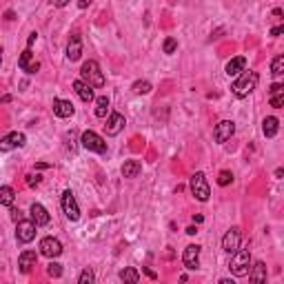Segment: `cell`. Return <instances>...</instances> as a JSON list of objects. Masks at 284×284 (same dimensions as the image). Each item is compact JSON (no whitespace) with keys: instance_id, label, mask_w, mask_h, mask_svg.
<instances>
[{"instance_id":"74e56055","label":"cell","mask_w":284,"mask_h":284,"mask_svg":"<svg viewBox=\"0 0 284 284\" xmlns=\"http://www.w3.org/2000/svg\"><path fill=\"white\" fill-rule=\"evenodd\" d=\"M282 31H284V27H273V29H271V36H280Z\"/></svg>"},{"instance_id":"30bf717a","label":"cell","mask_w":284,"mask_h":284,"mask_svg":"<svg viewBox=\"0 0 284 284\" xmlns=\"http://www.w3.org/2000/svg\"><path fill=\"white\" fill-rule=\"evenodd\" d=\"M40 253L44 258H58L60 253H63V244L60 240H55V238H42L40 240Z\"/></svg>"},{"instance_id":"52a82bcc","label":"cell","mask_w":284,"mask_h":284,"mask_svg":"<svg viewBox=\"0 0 284 284\" xmlns=\"http://www.w3.org/2000/svg\"><path fill=\"white\" fill-rule=\"evenodd\" d=\"M27 144V138H25V133H20V131H11L7 133V136L0 140V153H9L11 149H16V147H25Z\"/></svg>"},{"instance_id":"8d00e7d4","label":"cell","mask_w":284,"mask_h":284,"mask_svg":"<svg viewBox=\"0 0 284 284\" xmlns=\"http://www.w3.org/2000/svg\"><path fill=\"white\" fill-rule=\"evenodd\" d=\"M11 218H14L16 222H18V220H20V211H18V209H14V207H11Z\"/></svg>"},{"instance_id":"6da1fadb","label":"cell","mask_w":284,"mask_h":284,"mask_svg":"<svg viewBox=\"0 0 284 284\" xmlns=\"http://www.w3.org/2000/svg\"><path fill=\"white\" fill-rule=\"evenodd\" d=\"M258 80H260V76L255 74V71H247V69H244L242 76L238 78L236 82H233L231 89H233V93H236L238 98H247L249 93H251L253 89L258 87Z\"/></svg>"},{"instance_id":"f1b7e54d","label":"cell","mask_w":284,"mask_h":284,"mask_svg":"<svg viewBox=\"0 0 284 284\" xmlns=\"http://www.w3.org/2000/svg\"><path fill=\"white\" fill-rule=\"evenodd\" d=\"M133 93H149L151 91V82H147V80H138V82H133Z\"/></svg>"},{"instance_id":"1f68e13d","label":"cell","mask_w":284,"mask_h":284,"mask_svg":"<svg viewBox=\"0 0 284 284\" xmlns=\"http://www.w3.org/2000/svg\"><path fill=\"white\" fill-rule=\"evenodd\" d=\"M231 182H233L231 171H220V176H218V185H220V187H226V185H231Z\"/></svg>"},{"instance_id":"9c48e42d","label":"cell","mask_w":284,"mask_h":284,"mask_svg":"<svg viewBox=\"0 0 284 284\" xmlns=\"http://www.w3.org/2000/svg\"><path fill=\"white\" fill-rule=\"evenodd\" d=\"M16 238H18L20 242L29 244L33 238H36V224H33V220H18L16 222Z\"/></svg>"},{"instance_id":"277c9868","label":"cell","mask_w":284,"mask_h":284,"mask_svg":"<svg viewBox=\"0 0 284 284\" xmlns=\"http://www.w3.org/2000/svg\"><path fill=\"white\" fill-rule=\"evenodd\" d=\"M80 142L87 151H93V153H107V142L104 138H100L96 131H85L80 136Z\"/></svg>"},{"instance_id":"5b68a950","label":"cell","mask_w":284,"mask_h":284,"mask_svg":"<svg viewBox=\"0 0 284 284\" xmlns=\"http://www.w3.org/2000/svg\"><path fill=\"white\" fill-rule=\"evenodd\" d=\"M191 193L196 196V200L200 202H207L211 191H209V185H207V178H204L202 171H196V174L191 176Z\"/></svg>"},{"instance_id":"ab89813d","label":"cell","mask_w":284,"mask_h":284,"mask_svg":"<svg viewBox=\"0 0 284 284\" xmlns=\"http://www.w3.org/2000/svg\"><path fill=\"white\" fill-rule=\"evenodd\" d=\"M0 63H3V49H0Z\"/></svg>"},{"instance_id":"8fae6325","label":"cell","mask_w":284,"mask_h":284,"mask_svg":"<svg viewBox=\"0 0 284 284\" xmlns=\"http://www.w3.org/2000/svg\"><path fill=\"white\" fill-rule=\"evenodd\" d=\"M182 262L189 271H196L200 269V247L198 244H189L185 249V255H182Z\"/></svg>"},{"instance_id":"4dcf8cb0","label":"cell","mask_w":284,"mask_h":284,"mask_svg":"<svg viewBox=\"0 0 284 284\" xmlns=\"http://www.w3.org/2000/svg\"><path fill=\"white\" fill-rule=\"evenodd\" d=\"M47 275L49 277H60L63 275V266H60L58 262H49L47 264Z\"/></svg>"},{"instance_id":"f35d334b","label":"cell","mask_w":284,"mask_h":284,"mask_svg":"<svg viewBox=\"0 0 284 284\" xmlns=\"http://www.w3.org/2000/svg\"><path fill=\"white\" fill-rule=\"evenodd\" d=\"M187 233H189V236H196V233H198V229H196V226H189V229H187Z\"/></svg>"},{"instance_id":"2e32d148","label":"cell","mask_w":284,"mask_h":284,"mask_svg":"<svg viewBox=\"0 0 284 284\" xmlns=\"http://www.w3.org/2000/svg\"><path fill=\"white\" fill-rule=\"evenodd\" d=\"M38 262V253L36 251H22L18 258V266H20V273H29V271L36 266Z\"/></svg>"},{"instance_id":"d590c367","label":"cell","mask_w":284,"mask_h":284,"mask_svg":"<svg viewBox=\"0 0 284 284\" xmlns=\"http://www.w3.org/2000/svg\"><path fill=\"white\" fill-rule=\"evenodd\" d=\"M91 3H93V0H78V7H80V9H87Z\"/></svg>"},{"instance_id":"d6986e66","label":"cell","mask_w":284,"mask_h":284,"mask_svg":"<svg viewBox=\"0 0 284 284\" xmlns=\"http://www.w3.org/2000/svg\"><path fill=\"white\" fill-rule=\"evenodd\" d=\"M80 55H82V40L76 33V36H71V42H69V47H67V58H69L71 63H76Z\"/></svg>"},{"instance_id":"ba28073f","label":"cell","mask_w":284,"mask_h":284,"mask_svg":"<svg viewBox=\"0 0 284 284\" xmlns=\"http://www.w3.org/2000/svg\"><path fill=\"white\" fill-rule=\"evenodd\" d=\"M242 244V231L238 229V226H231L229 231H226V236L222 238V249H224L226 253H236L238 249H240Z\"/></svg>"},{"instance_id":"e0dca14e","label":"cell","mask_w":284,"mask_h":284,"mask_svg":"<svg viewBox=\"0 0 284 284\" xmlns=\"http://www.w3.org/2000/svg\"><path fill=\"white\" fill-rule=\"evenodd\" d=\"M74 104L69 102V100H63V98H55L53 100V113L58 116V118H71L74 116Z\"/></svg>"},{"instance_id":"d6a6232c","label":"cell","mask_w":284,"mask_h":284,"mask_svg":"<svg viewBox=\"0 0 284 284\" xmlns=\"http://www.w3.org/2000/svg\"><path fill=\"white\" fill-rule=\"evenodd\" d=\"M178 49V40L176 38H166L164 40V53H176Z\"/></svg>"},{"instance_id":"5bb4252c","label":"cell","mask_w":284,"mask_h":284,"mask_svg":"<svg viewBox=\"0 0 284 284\" xmlns=\"http://www.w3.org/2000/svg\"><path fill=\"white\" fill-rule=\"evenodd\" d=\"M18 67L22 71H27V74H38V69H40V65L36 63V60L31 58V49L27 47L25 51L20 53V58H18Z\"/></svg>"},{"instance_id":"836d02e7","label":"cell","mask_w":284,"mask_h":284,"mask_svg":"<svg viewBox=\"0 0 284 284\" xmlns=\"http://www.w3.org/2000/svg\"><path fill=\"white\" fill-rule=\"evenodd\" d=\"M27 185H29V187H38V185H40V176H33V174H29V176H27Z\"/></svg>"},{"instance_id":"ffe728a7","label":"cell","mask_w":284,"mask_h":284,"mask_svg":"<svg viewBox=\"0 0 284 284\" xmlns=\"http://www.w3.org/2000/svg\"><path fill=\"white\" fill-rule=\"evenodd\" d=\"M249 280L255 282V284H260V282H266V264L264 262H255L251 269H249Z\"/></svg>"},{"instance_id":"8992f818","label":"cell","mask_w":284,"mask_h":284,"mask_svg":"<svg viewBox=\"0 0 284 284\" xmlns=\"http://www.w3.org/2000/svg\"><path fill=\"white\" fill-rule=\"evenodd\" d=\"M63 211H65V215L69 218L71 222H78L80 220V207H78V202H76V198H74V193L67 189V191L63 193Z\"/></svg>"},{"instance_id":"83f0119b","label":"cell","mask_w":284,"mask_h":284,"mask_svg":"<svg viewBox=\"0 0 284 284\" xmlns=\"http://www.w3.org/2000/svg\"><path fill=\"white\" fill-rule=\"evenodd\" d=\"M271 74H273V78H280L284 74V55H277L271 63Z\"/></svg>"},{"instance_id":"3957f363","label":"cell","mask_w":284,"mask_h":284,"mask_svg":"<svg viewBox=\"0 0 284 284\" xmlns=\"http://www.w3.org/2000/svg\"><path fill=\"white\" fill-rule=\"evenodd\" d=\"M231 262H229V271L236 277H244L251 269V253L247 249H238L236 253H231Z\"/></svg>"},{"instance_id":"d4e9b609","label":"cell","mask_w":284,"mask_h":284,"mask_svg":"<svg viewBox=\"0 0 284 284\" xmlns=\"http://www.w3.org/2000/svg\"><path fill=\"white\" fill-rule=\"evenodd\" d=\"M14 202H16L14 189H11V187H0V204L11 209V207H14Z\"/></svg>"},{"instance_id":"cb8c5ba5","label":"cell","mask_w":284,"mask_h":284,"mask_svg":"<svg viewBox=\"0 0 284 284\" xmlns=\"http://www.w3.org/2000/svg\"><path fill=\"white\" fill-rule=\"evenodd\" d=\"M142 164L138 162V160H127L125 164H122V176L125 178H136L138 174H140Z\"/></svg>"},{"instance_id":"9a60e30c","label":"cell","mask_w":284,"mask_h":284,"mask_svg":"<svg viewBox=\"0 0 284 284\" xmlns=\"http://www.w3.org/2000/svg\"><path fill=\"white\" fill-rule=\"evenodd\" d=\"M269 102L273 109H282L284 107V85L280 82H275V85H271L269 89Z\"/></svg>"},{"instance_id":"484cf974","label":"cell","mask_w":284,"mask_h":284,"mask_svg":"<svg viewBox=\"0 0 284 284\" xmlns=\"http://www.w3.org/2000/svg\"><path fill=\"white\" fill-rule=\"evenodd\" d=\"M120 280L122 282H131V284H136L138 280H140V273H138L133 266H127V269H122L120 271Z\"/></svg>"},{"instance_id":"4fadbf2b","label":"cell","mask_w":284,"mask_h":284,"mask_svg":"<svg viewBox=\"0 0 284 284\" xmlns=\"http://www.w3.org/2000/svg\"><path fill=\"white\" fill-rule=\"evenodd\" d=\"M233 131H236V125H233L231 120H222L215 125V131H213V138H215V142H226L229 138L233 136Z\"/></svg>"},{"instance_id":"ac0fdd59","label":"cell","mask_w":284,"mask_h":284,"mask_svg":"<svg viewBox=\"0 0 284 284\" xmlns=\"http://www.w3.org/2000/svg\"><path fill=\"white\" fill-rule=\"evenodd\" d=\"M31 220H33V224L36 226H47L49 224V213H47V209L42 207V204H31Z\"/></svg>"},{"instance_id":"603a6c76","label":"cell","mask_w":284,"mask_h":284,"mask_svg":"<svg viewBox=\"0 0 284 284\" xmlns=\"http://www.w3.org/2000/svg\"><path fill=\"white\" fill-rule=\"evenodd\" d=\"M277 129H280V120L275 118V116H269V118H264L262 122V131H264V136L266 138H273Z\"/></svg>"},{"instance_id":"f546056e","label":"cell","mask_w":284,"mask_h":284,"mask_svg":"<svg viewBox=\"0 0 284 284\" xmlns=\"http://www.w3.org/2000/svg\"><path fill=\"white\" fill-rule=\"evenodd\" d=\"M93 282H96V275H93L91 269H85L80 277H78V284H93Z\"/></svg>"},{"instance_id":"7c38bea8","label":"cell","mask_w":284,"mask_h":284,"mask_svg":"<svg viewBox=\"0 0 284 284\" xmlns=\"http://www.w3.org/2000/svg\"><path fill=\"white\" fill-rule=\"evenodd\" d=\"M125 125H127V120H125V116H122V113H118V111L109 113L107 125H104V129H107V136H118V133L125 129Z\"/></svg>"},{"instance_id":"44dd1931","label":"cell","mask_w":284,"mask_h":284,"mask_svg":"<svg viewBox=\"0 0 284 284\" xmlns=\"http://www.w3.org/2000/svg\"><path fill=\"white\" fill-rule=\"evenodd\" d=\"M244 69H247V58H242V55H238V58L229 60L226 67H224L226 76H238V74H242Z\"/></svg>"},{"instance_id":"7402d4cb","label":"cell","mask_w":284,"mask_h":284,"mask_svg":"<svg viewBox=\"0 0 284 284\" xmlns=\"http://www.w3.org/2000/svg\"><path fill=\"white\" fill-rule=\"evenodd\" d=\"M74 89H76L78 96H80L82 102H91V100H93V87H89L85 80H76Z\"/></svg>"},{"instance_id":"4316f807","label":"cell","mask_w":284,"mask_h":284,"mask_svg":"<svg viewBox=\"0 0 284 284\" xmlns=\"http://www.w3.org/2000/svg\"><path fill=\"white\" fill-rule=\"evenodd\" d=\"M96 116L98 118H107V113H109V98L107 96H100L98 100H96Z\"/></svg>"},{"instance_id":"7a4b0ae2","label":"cell","mask_w":284,"mask_h":284,"mask_svg":"<svg viewBox=\"0 0 284 284\" xmlns=\"http://www.w3.org/2000/svg\"><path fill=\"white\" fill-rule=\"evenodd\" d=\"M80 80H85L87 85L93 87V89L104 87V76H102V71H100V65L96 63V60H87V63L82 65Z\"/></svg>"},{"instance_id":"e575fe53","label":"cell","mask_w":284,"mask_h":284,"mask_svg":"<svg viewBox=\"0 0 284 284\" xmlns=\"http://www.w3.org/2000/svg\"><path fill=\"white\" fill-rule=\"evenodd\" d=\"M36 40H38V33H36V31H33V33H31V36H29V40H27V47H29V49H31V47H33V42H36Z\"/></svg>"}]
</instances>
